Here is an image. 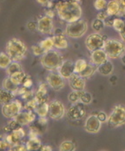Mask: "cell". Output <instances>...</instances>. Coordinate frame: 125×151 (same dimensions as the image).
Listing matches in <instances>:
<instances>
[{"label":"cell","mask_w":125,"mask_h":151,"mask_svg":"<svg viewBox=\"0 0 125 151\" xmlns=\"http://www.w3.org/2000/svg\"><path fill=\"white\" fill-rule=\"evenodd\" d=\"M56 9L60 19L68 23L79 20L82 15L81 7L75 0L61 1L56 6Z\"/></svg>","instance_id":"obj_1"},{"label":"cell","mask_w":125,"mask_h":151,"mask_svg":"<svg viewBox=\"0 0 125 151\" xmlns=\"http://www.w3.org/2000/svg\"><path fill=\"white\" fill-rule=\"evenodd\" d=\"M27 47L22 40L17 38H11L6 45V53L13 61H20L26 57Z\"/></svg>","instance_id":"obj_2"},{"label":"cell","mask_w":125,"mask_h":151,"mask_svg":"<svg viewBox=\"0 0 125 151\" xmlns=\"http://www.w3.org/2000/svg\"><path fill=\"white\" fill-rule=\"evenodd\" d=\"M63 61L62 55L59 51L54 50L45 52L40 59L43 67L49 71L59 69Z\"/></svg>","instance_id":"obj_3"},{"label":"cell","mask_w":125,"mask_h":151,"mask_svg":"<svg viewBox=\"0 0 125 151\" xmlns=\"http://www.w3.org/2000/svg\"><path fill=\"white\" fill-rule=\"evenodd\" d=\"M104 50L109 58L118 59L125 53V45L120 40L106 38L105 40Z\"/></svg>","instance_id":"obj_4"},{"label":"cell","mask_w":125,"mask_h":151,"mask_svg":"<svg viewBox=\"0 0 125 151\" xmlns=\"http://www.w3.org/2000/svg\"><path fill=\"white\" fill-rule=\"evenodd\" d=\"M88 30V24L84 20L79 19L74 22L68 23L65 28V34L72 38H79L84 36Z\"/></svg>","instance_id":"obj_5"},{"label":"cell","mask_w":125,"mask_h":151,"mask_svg":"<svg viewBox=\"0 0 125 151\" xmlns=\"http://www.w3.org/2000/svg\"><path fill=\"white\" fill-rule=\"evenodd\" d=\"M108 125L110 127L115 128L125 124V106L122 104L115 105L108 116Z\"/></svg>","instance_id":"obj_6"},{"label":"cell","mask_w":125,"mask_h":151,"mask_svg":"<svg viewBox=\"0 0 125 151\" xmlns=\"http://www.w3.org/2000/svg\"><path fill=\"white\" fill-rule=\"evenodd\" d=\"M22 109V104L18 100H13L11 102L4 104L1 108L3 116L7 119H14Z\"/></svg>","instance_id":"obj_7"},{"label":"cell","mask_w":125,"mask_h":151,"mask_svg":"<svg viewBox=\"0 0 125 151\" xmlns=\"http://www.w3.org/2000/svg\"><path fill=\"white\" fill-rule=\"evenodd\" d=\"M105 40L104 37L98 32L93 33L86 38V47L90 52L98 49H104Z\"/></svg>","instance_id":"obj_8"},{"label":"cell","mask_w":125,"mask_h":151,"mask_svg":"<svg viewBox=\"0 0 125 151\" xmlns=\"http://www.w3.org/2000/svg\"><path fill=\"white\" fill-rule=\"evenodd\" d=\"M65 114V106L61 101L54 100L49 104V116L54 120L58 121L63 119Z\"/></svg>","instance_id":"obj_9"},{"label":"cell","mask_w":125,"mask_h":151,"mask_svg":"<svg viewBox=\"0 0 125 151\" xmlns=\"http://www.w3.org/2000/svg\"><path fill=\"white\" fill-rule=\"evenodd\" d=\"M86 114V109L83 104L75 103L69 108L66 112L67 118L70 121H76L81 120Z\"/></svg>","instance_id":"obj_10"},{"label":"cell","mask_w":125,"mask_h":151,"mask_svg":"<svg viewBox=\"0 0 125 151\" xmlns=\"http://www.w3.org/2000/svg\"><path fill=\"white\" fill-rule=\"evenodd\" d=\"M47 84L54 91L61 90L65 86V79L59 73L51 72L46 77Z\"/></svg>","instance_id":"obj_11"},{"label":"cell","mask_w":125,"mask_h":151,"mask_svg":"<svg viewBox=\"0 0 125 151\" xmlns=\"http://www.w3.org/2000/svg\"><path fill=\"white\" fill-rule=\"evenodd\" d=\"M37 30L43 34H52L54 32V23L51 17L45 15L38 19Z\"/></svg>","instance_id":"obj_12"},{"label":"cell","mask_w":125,"mask_h":151,"mask_svg":"<svg viewBox=\"0 0 125 151\" xmlns=\"http://www.w3.org/2000/svg\"><path fill=\"white\" fill-rule=\"evenodd\" d=\"M101 127V123L98 119L96 114H93L88 116L84 124V128L90 134H97Z\"/></svg>","instance_id":"obj_13"},{"label":"cell","mask_w":125,"mask_h":151,"mask_svg":"<svg viewBox=\"0 0 125 151\" xmlns=\"http://www.w3.org/2000/svg\"><path fill=\"white\" fill-rule=\"evenodd\" d=\"M36 114L33 111L26 110V111H20L13 120H15L21 126H24L33 123L36 120Z\"/></svg>","instance_id":"obj_14"},{"label":"cell","mask_w":125,"mask_h":151,"mask_svg":"<svg viewBox=\"0 0 125 151\" xmlns=\"http://www.w3.org/2000/svg\"><path fill=\"white\" fill-rule=\"evenodd\" d=\"M69 80V85L73 91H84L86 87V79L81 77L79 74L74 73L70 78Z\"/></svg>","instance_id":"obj_15"},{"label":"cell","mask_w":125,"mask_h":151,"mask_svg":"<svg viewBox=\"0 0 125 151\" xmlns=\"http://www.w3.org/2000/svg\"><path fill=\"white\" fill-rule=\"evenodd\" d=\"M58 73L65 79H68L74 73V62L70 60L63 61L58 69Z\"/></svg>","instance_id":"obj_16"},{"label":"cell","mask_w":125,"mask_h":151,"mask_svg":"<svg viewBox=\"0 0 125 151\" xmlns=\"http://www.w3.org/2000/svg\"><path fill=\"white\" fill-rule=\"evenodd\" d=\"M108 56L104 49H98L91 52L90 63L99 66L108 61Z\"/></svg>","instance_id":"obj_17"},{"label":"cell","mask_w":125,"mask_h":151,"mask_svg":"<svg viewBox=\"0 0 125 151\" xmlns=\"http://www.w3.org/2000/svg\"><path fill=\"white\" fill-rule=\"evenodd\" d=\"M51 38L54 42V47L58 50H64L68 47V42L63 34H58L53 36Z\"/></svg>","instance_id":"obj_18"},{"label":"cell","mask_w":125,"mask_h":151,"mask_svg":"<svg viewBox=\"0 0 125 151\" xmlns=\"http://www.w3.org/2000/svg\"><path fill=\"white\" fill-rule=\"evenodd\" d=\"M34 97L37 100L38 103H43V102H46L47 101L49 97H48L47 84L45 83L40 84Z\"/></svg>","instance_id":"obj_19"},{"label":"cell","mask_w":125,"mask_h":151,"mask_svg":"<svg viewBox=\"0 0 125 151\" xmlns=\"http://www.w3.org/2000/svg\"><path fill=\"white\" fill-rule=\"evenodd\" d=\"M106 11L109 16H118L120 11V4L119 0H111L108 2L107 6L106 8Z\"/></svg>","instance_id":"obj_20"},{"label":"cell","mask_w":125,"mask_h":151,"mask_svg":"<svg viewBox=\"0 0 125 151\" xmlns=\"http://www.w3.org/2000/svg\"><path fill=\"white\" fill-rule=\"evenodd\" d=\"M113 70H114V66L113 64L110 61H106L105 63H102L101 65L97 66V71L100 74L104 75V76H108L113 73Z\"/></svg>","instance_id":"obj_21"},{"label":"cell","mask_w":125,"mask_h":151,"mask_svg":"<svg viewBox=\"0 0 125 151\" xmlns=\"http://www.w3.org/2000/svg\"><path fill=\"white\" fill-rule=\"evenodd\" d=\"M25 146L27 150H37L41 148L42 143L38 137H33L26 141Z\"/></svg>","instance_id":"obj_22"},{"label":"cell","mask_w":125,"mask_h":151,"mask_svg":"<svg viewBox=\"0 0 125 151\" xmlns=\"http://www.w3.org/2000/svg\"><path fill=\"white\" fill-rule=\"evenodd\" d=\"M11 81L14 83L15 84L18 85V86H20L21 84H23V83L25 81L26 77H28V75L25 73L23 70L19 71V72H17L14 73V74L11 75Z\"/></svg>","instance_id":"obj_23"},{"label":"cell","mask_w":125,"mask_h":151,"mask_svg":"<svg viewBox=\"0 0 125 151\" xmlns=\"http://www.w3.org/2000/svg\"><path fill=\"white\" fill-rule=\"evenodd\" d=\"M14 97L15 95L13 93L9 91L4 88L0 89V104H4L11 102L14 99Z\"/></svg>","instance_id":"obj_24"},{"label":"cell","mask_w":125,"mask_h":151,"mask_svg":"<svg viewBox=\"0 0 125 151\" xmlns=\"http://www.w3.org/2000/svg\"><path fill=\"white\" fill-rule=\"evenodd\" d=\"M97 70V65L93 64L91 63H88V65L84 71H82L81 73H79L81 77H84V78H90V77H92L95 74L96 71Z\"/></svg>","instance_id":"obj_25"},{"label":"cell","mask_w":125,"mask_h":151,"mask_svg":"<svg viewBox=\"0 0 125 151\" xmlns=\"http://www.w3.org/2000/svg\"><path fill=\"white\" fill-rule=\"evenodd\" d=\"M34 111L39 117H47L49 114V104L47 102L39 103Z\"/></svg>","instance_id":"obj_26"},{"label":"cell","mask_w":125,"mask_h":151,"mask_svg":"<svg viewBox=\"0 0 125 151\" xmlns=\"http://www.w3.org/2000/svg\"><path fill=\"white\" fill-rule=\"evenodd\" d=\"M2 86L4 89L9 91L10 92H12L13 93H15L19 88V86L15 84L14 83L11 81V77L9 76L6 77L4 79Z\"/></svg>","instance_id":"obj_27"},{"label":"cell","mask_w":125,"mask_h":151,"mask_svg":"<svg viewBox=\"0 0 125 151\" xmlns=\"http://www.w3.org/2000/svg\"><path fill=\"white\" fill-rule=\"evenodd\" d=\"M13 61L5 52H0V68L6 69Z\"/></svg>","instance_id":"obj_28"},{"label":"cell","mask_w":125,"mask_h":151,"mask_svg":"<svg viewBox=\"0 0 125 151\" xmlns=\"http://www.w3.org/2000/svg\"><path fill=\"white\" fill-rule=\"evenodd\" d=\"M6 70V74L8 76H11V75L14 74L15 73L22 70V65L19 63V61H13Z\"/></svg>","instance_id":"obj_29"},{"label":"cell","mask_w":125,"mask_h":151,"mask_svg":"<svg viewBox=\"0 0 125 151\" xmlns=\"http://www.w3.org/2000/svg\"><path fill=\"white\" fill-rule=\"evenodd\" d=\"M38 44H39L40 47L43 48V50L45 52L49 51V50H53L54 42L51 37L46 38L45 39L41 40Z\"/></svg>","instance_id":"obj_30"},{"label":"cell","mask_w":125,"mask_h":151,"mask_svg":"<svg viewBox=\"0 0 125 151\" xmlns=\"http://www.w3.org/2000/svg\"><path fill=\"white\" fill-rule=\"evenodd\" d=\"M88 62L85 59H80L74 62V73L79 74L84 71L87 66Z\"/></svg>","instance_id":"obj_31"},{"label":"cell","mask_w":125,"mask_h":151,"mask_svg":"<svg viewBox=\"0 0 125 151\" xmlns=\"http://www.w3.org/2000/svg\"><path fill=\"white\" fill-rule=\"evenodd\" d=\"M75 149L76 146L72 141H64L59 146V150L61 151H73Z\"/></svg>","instance_id":"obj_32"},{"label":"cell","mask_w":125,"mask_h":151,"mask_svg":"<svg viewBox=\"0 0 125 151\" xmlns=\"http://www.w3.org/2000/svg\"><path fill=\"white\" fill-rule=\"evenodd\" d=\"M112 27L115 30L120 33L125 27V22L121 18H115L113 19Z\"/></svg>","instance_id":"obj_33"},{"label":"cell","mask_w":125,"mask_h":151,"mask_svg":"<svg viewBox=\"0 0 125 151\" xmlns=\"http://www.w3.org/2000/svg\"><path fill=\"white\" fill-rule=\"evenodd\" d=\"M81 92L82 91H73L70 93L68 97L69 101L72 104L77 103L79 101H80Z\"/></svg>","instance_id":"obj_34"},{"label":"cell","mask_w":125,"mask_h":151,"mask_svg":"<svg viewBox=\"0 0 125 151\" xmlns=\"http://www.w3.org/2000/svg\"><path fill=\"white\" fill-rule=\"evenodd\" d=\"M92 100H93L92 95L90 94L89 92H86L84 91H82L81 95L80 98V102H81L82 104H89L91 103Z\"/></svg>","instance_id":"obj_35"},{"label":"cell","mask_w":125,"mask_h":151,"mask_svg":"<svg viewBox=\"0 0 125 151\" xmlns=\"http://www.w3.org/2000/svg\"><path fill=\"white\" fill-rule=\"evenodd\" d=\"M39 104L38 102L37 101V100L36 99L35 97L32 99H31L29 100H28L26 102V103L24 105V109L26 110H28V111H35L36 108L37 107L38 104Z\"/></svg>","instance_id":"obj_36"},{"label":"cell","mask_w":125,"mask_h":151,"mask_svg":"<svg viewBox=\"0 0 125 151\" xmlns=\"http://www.w3.org/2000/svg\"><path fill=\"white\" fill-rule=\"evenodd\" d=\"M92 27L96 32H99L102 30L104 27V21L97 18L93 21V24H92Z\"/></svg>","instance_id":"obj_37"},{"label":"cell","mask_w":125,"mask_h":151,"mask_svg":"<svg viewBox=\"0 0 125 151\" xmlns=\"http://www.w3.org/2000/svg\"><path fill=\"white\" fill-rule=\"evenodd\" d=\"M108 2L106 0H95L94 6L97 11H103L106 9L107 6Z\"/></svg>","instance_id":"obj_38"},{"label":"cell","mask_w":125,"mask_h":151,"mask_svg":"<svg viewBox=\"0 0 125 151\" xmlns=\"http://www.w3.org/2000/svg\"><path fill=\"white\" fill-rule=\"evenodd\" d=\"M32 51H33V53H34V55L35 56H38V57H39V56H43L44 54L45 53V52L44 51L43 48L40 47L39 44H38V45H33L32 46Z\"/></svg>","instance_id":"obj_39"},{"label":"cell","mask_w":125,"mask_h":151,"mask_svg":"<svg viewBox=\"0 0 125 151\" xmlns=\"http://www.w3.org/2000/svg\"><path fill=\"white\" fill-rule=\"evenodd\" d=\"M94 114H96V116H97L98 119L99 120L100 122H101V123H107L108 116H107V114L105 113V112H104L102 111H97L96 113H94Z\"/></svg>","instance_id":"obj_40"},{"label":"cell","mask_w":125,"mask_h":151,"mask_svg":"<svg viewBox=\"0 0 125 151\" xmlns=\"http://www.w3.org/2000/svg\"><path fill=\"white\" fill-rule=\"evenodd\" d=\"M119 4H120V11L118 16L122 17L125 15V0H119Z\"/></svg>","instance_id":"obj_41"},{"label":"cell","mask_w":125,"mask_h":151,"mask_svg":"<svg viewBox=\"0 0 125 151\" xmlns=\"http://www.w3.org/2000/svg\"><path fill=\"white\" fill-rule=\"evenodd\" d=\"M40 134V132L37 129V127H31L30 128L29 132V138H33V137H38Z\"/></svg>","instance_id":"obj_42"},{"label":"cell","mask_w":125,"mask_h":151,"mask_svg":"<svg viewBox=\"0 0 125 151\" xmlns=\"http://www.w3.org/2000/svg\"><path fill=\"white\" fill-rule=\"evenodd\" d=\"M109 15L107 14L106 11H100L99 13H98L97 14V19H99V20H101L102 21H104L106 19L108 18L109 17Z\"/></svg>","instance_id":"obj_43"},{"label":"cell","mask_w":125,"mask_h":151,"mask_svg":"<svg viewBox=\"0 0 125 151\" xmlns=\"http://www.w3.org/2000/svg\"><path fill=\"white\" fill-rule=\"evenodd\" d=\"M22 85H23V86L26 87V88H29L30 87L33 85V82H32L31 79L30 77L28 76L26 78V79H25V81L24 82V83H23Z\"/></svg>","instance_id":"obj_44"},{"label":"cell","mask_w":125,"mask_h":151,"mask_svg":"<svg viewBox=\"0 0 125 151\" xmlns=\"http://www.w3.org/2000/svg\"><path fill=\"white\" fill-rule=\"evenodd\" d=\"M27 27L30 30H34L36 29H37V25L36 24L35 22H29L27 24Z\"/></svg>","instance_id":"obj_45"},{"label":"cell","mask_w":125,"mask_h":151,"mask_svg":"<svg viewBox=\"0 0 125 151\" xmlns=\"http://www.w3.org/2000/svg\"><path fill=\"white\" fill-rule=\"evenodd\" d=\"M47 121L48 120L47 119V117H39V119H38V123L42 125L47 124Z\"/></svg>","instance_id":"obj_46"},{"label":"cell","mask_w":125,"mask_h":151,"mask_svg":"<svg viewBox=\"0 0 125 151\" xmlns=\"http://www.w3.org/2000/svg\"><path fill=\"white\" fill-rule=\"evenodd\" d=\"M40 150L43 151H46V150L51 151L52 150V148L49 146H47V145H42L41 148H40Z\"/></svg>","instance_id":"obj_47"},{"label":"cell","mask_w":125,"mask_h":151,"mask_svg":"<svg viewBox=\"0 0 125 151\" xmlns=\"http://www.w3.org/2000/svg\"><path fill=\"white\" fill-rule=\"evenodd\" d=\"M46 15L48 17H51V18H52V17H54V11L52 10H48L47 12L46 13Z\"/></svg>","instance_id":"obj_48"},{"label":"cell","mask_w":125,"mask_h":151,"mask_svg":"<svg viewBox=\"0 0 125 151\" xmlns=\"http://www.w3.org/2000/svg\"><path fill=\"white\" fill-rule=\"evenodd\" d=\"M37 1L38 3L40 4L45 6V5H47L48 2H49L50 0H37Z\"/></svg>","instance_id":"obj_49"},{"label":"cell","mask_w":125,"mask_h":151,"mask_svg":"<svg viewBox=\"0 0 125 151\" xmlns=\"http://www.w3.org/2000/svg\"><path fill=\"white\" fill-rule=\"evenodd\" d=\"M120 35L121 38H122L123 41L125 42V27L124 29L122 31V32H120Z\"/></svg>","instance_id":"obj_50"},{"label":"cell","mask_w":125,"mask_h":151,"mask_svg":"<svg viewBox=\"0 0 125 151\" xmlns=\"http://www.w3.org/2000/svg\"><path fill=\"white\" fill-rule=\"evenodd\" d=\"M121 61H122V63L123 64L125 65V54H124V55L121 57Z\"/></svg>","instance_id":"obj_51"},{"label":"cell","mask_w":125,"mask_h":151,"mask_svg":"<svg viewBox=\"0 0 125 151\" xmlns=\"http://www.w3.org/2000/svg\"><path fill=\"white\" fill-rule=\"evenodd\" d=\"M109 1H111V0H109Z\"/></svg>","instance_id":"obj_52"}]
</instances>
